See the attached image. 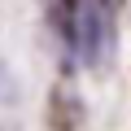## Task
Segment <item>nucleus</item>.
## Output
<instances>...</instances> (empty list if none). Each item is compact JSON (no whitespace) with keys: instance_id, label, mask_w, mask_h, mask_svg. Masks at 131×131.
Masks as SVG:
<instances>
[{"instance_id":"nucleus-1","label":"nucleus","mask_w":131,"mask_h":131,"mask_svg":"<svg viewBox=\"0 0 131 131\" xmlns=\"http://www.w3.org/2000/svg\"><path fill=\"white\" fill-rule=\"evenodd\" d=\"M74 39L83 48V57L96 66L109 44H114V13H109V0H79L74 9Z\"/></svg>"},{"instance_id":"nucleus-2","label":"nucleus","mask_w":131,"mask_h":131,"mask_svg":"<svg viewBox=\"0 0 131 131\" xmlns=\"http://www.w3.org/2000/svg\"><path fill=\"white\" fill-rule=\"evenodd\" d=\"M44 9H48L52 26H57L66 39H74V9H79V0H44Z\"/></svg>"},{"instance_id":"nucleus-3","label":"nucleus","mask_w":131,"mask_h":131,"mask_svg":"<svg viewBox=\"0 0 131 131\" xmlns=\"http://www.w3.org/2000/svg\"><path fill=\"white\" fill-rule=\"evenodd\" d=\"M18 101V79H13V70L5 61H0V105H13Z\"/></svg>"}]
</instances>
